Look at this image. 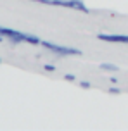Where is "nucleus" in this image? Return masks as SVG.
Wrapping results in <instances>:
<instances>
[{
  "instance_id": "nucleus-8",
  "label": "nucleus",
  "mask_w": 128,
  "mask_h": 131,
  "mask_svg": "<svg viewBox=\"0 0 128 131\" xmlns=\"http://www.w3.org/2000/svg\"><path fill=\"white\" fill-rule=\"evenodd\" d=\"M109 93H113V95H118V93H120V90H118V88H111V90H109Z\"/></svg>"
},
{
  "instance_id": "nucleus-1",
  "label": "nucleus",
  "mask_w": 128,
  "mask_h": 131,
  "mask_svg": "<svg viewBox=\"0 0 128 131\" xmlns=\"http://www.w3.org/2000/svg\"><path fill=\"white\" fill-rule=\"evenodd\" d=\"M0 35L4 38H9L14 43H21V41H26V43H31V45H40L42 40L35 35H28V33L17 31V29H11V28H4L0 26Z\"/></svg>"
},
{
  "instance_id": "nucleus-7",
  "label": "nucleus",
  "mask_w": 128,
  "mask_h": 131,
  "mask_svg": "<svg viewBox=\"0 0 128 131\" xmlns=\"http://www.w3.org/2000/svg\"><path fill=\"white\" fill-rule=\"evenodd\" d=\"M80 86L81 88H90V83L88 81H80Z\"/></svg>"
},
{
  "instance_id": "nucleus-5",
  "label": "nucleus",
  "mask_w": 128,
  "mask_h": 131,
  "mask_svg": "<svg viewBox=\"0 0 128 131\" xmlns=\"http://www.w3.org/2000/svg\"><path fill=\"white\" fill-rule=\"evenodd\" d=\"M43 69H45V71H48V72H54V71H55V66L47 64V66H43Z\"/></svg>"
},
{
  "instance_id": "nucleus-9",
  "label": "nucleus",
  "mask_w": 128,
  "mask_h": 131,
  "mask_svg": "<svg viewBox=\"0 0 128 131\" xmlns=\"http://www.w3.org/2000/svg\"><path fill=\"white\" fill-rule=\"evenodd\" d=\"M0 64H2V59H0Z\"/></svg>"
},
{
  "instance_id": "nucleus-2",
  "label": "nucleus",
  "mask_w": 128,
  "mask_h": 131,
  "mask_svg": "<svg viewBox=\"0 0 128 131\" xmlns=\"http://www.w3.org/2000/svg\"><path fill=\"white\" fill-rule=\"evenodd\" d=\"M43 48H47L54 53H59V55H81L80 48H73V47H64V45H57V43H50V41H43L42 40L40 43Z\"/></svg>"
},
{
  "instance_id": "nucleus-3",
  "label": "nucleus",
  "mask_w": 128,
  "mask_h": 131,
  "mask_svg": "<svg viewBox=\"0 0 128 131\" xmlns=\"http://www.w3.org/2000/svg\"><path fill=\"white\" fill-rule=\"evenodd\" d=\"M97 38L109 43H128V35H107V33H99Z\"/></svg>"
},
{
  "instance_id": "nucleus-4",
  "label": "nucleus",
  "mask_w": 128,
  "mask_h": 131,
  "mask_svg": "<svg viewBox=\"0 0 128 131\" xmlns=\"http://www.w3.org/2000/svg\"><path fill=\"white\" fill-rule=\"evenodd\" d=\"M101 69H104V71H113V72H116L120 67L118 66H114V64H107V62H104V64H101Z\"/></svg>"
},
{
  "instance_id": "nucleus-6",
  "label": "nucleus",
  "mask_w": 128,
  "mask_h": 131,
  "mask_svg": "<svg viewBox=\"0 0 128 131\" xmlns=\"http://www.w3.org/2000/svg\"><path fill=\"white\" fill-rule=\"evenodd\" d=\"M64 79H67V81H74L76 76H74V74H64Z\"/></svg>"
}]
</instances>
